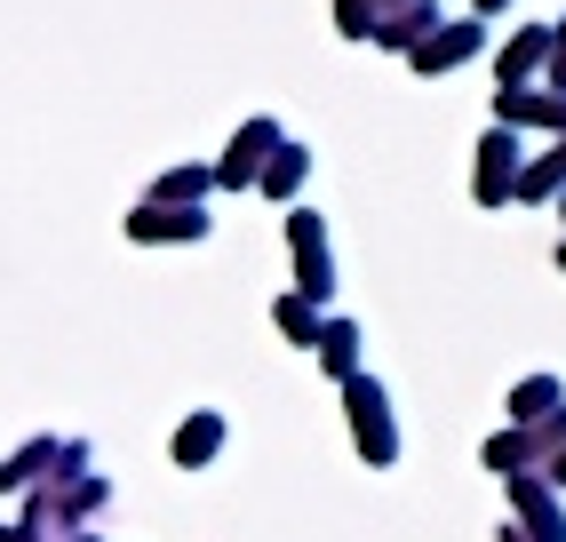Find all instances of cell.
Instances as JSON below:
<instances>
[{
    "label": "cell",
    "mask_w": 566,
    "mask_h": 542,
    "mask_svg": "<svg viewBox=\"0 0 566 542\" xmlns=\"http://www.w3.org/2000/svg\"><path fill=\"white\" fill-rule=\"evenodd\" d=\"M352 423H359V439L375 455H391V423H384V392H375V383H352Z\"/></svg>",
    "instance_id": "cell-1"
},
{
    "label": "cell",
    "mask_w": 566,
    "mask_h": 542,
    "mask_svg": "<svg viewBox=\"0 0 566 542\" xmlns=\"http://www.w3.org/2000/svg\"><path fill=\"white\" fill-rule=\"evenodd\" d=\"M479 191L495 200V191H511V136H486V168H479Z\"/></svg>",
    "instance_id": "cell-2"
},
{
    "label": "cell",
    "mask_w": 566,
    "mask_h": 542,
    "mask_svg": "<svg viewBox=\"0 0 566 542\" xmlns=\"http://www.w3.org/2000/svg\"><path fill=\"white\" fill-rule=\"evenodd\" d=\"M280 327H287V335H304V343L319 335V327H312V312H304V303H280Z\"/></svg>",
    "instance_id": "cell-3"
},
{
    "label": "cell",
    "mask_w": 566,
    "mask_h": 542,
    "mask_svg": "<svg viewBox=\"0 0 566 542\" xmlns=\"http://www.w3.org/2000/svg\"><path fill=\"white\" fill-rule=\"evenodd\" d=\"M208 447H216V415H200L192 431H184V455H208Z\"/></svg>",
    "instance_id": "cell-4"
},
{
    "label": "cell",
    "mask_w": 566,
    "mask_h": 542,
    "mask_svg": "<svg viewBox=\"0 0 566 542\" xmlns=\"http://www.w3.org/2000/svg\"><path fill=\"white\" fill-rule=\"evenodd\" d=\"M327 367H352V327H327Z\"/></svg>",
    "instance_id": "cell-5"
}]
</instances>
